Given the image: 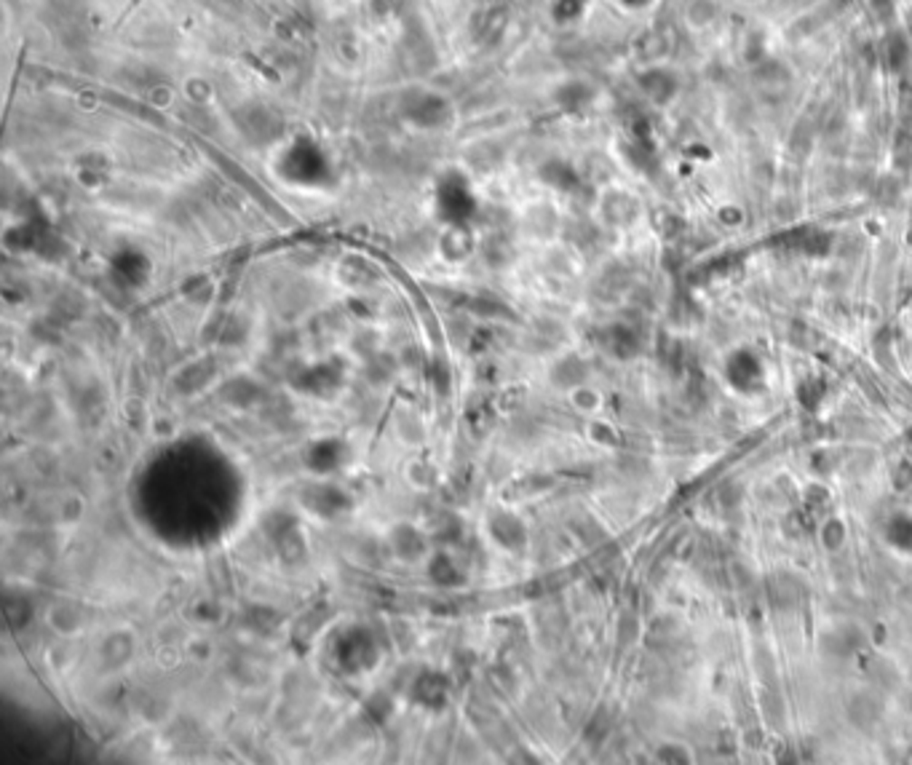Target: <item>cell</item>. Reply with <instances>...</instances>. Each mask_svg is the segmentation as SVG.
<instances>
[{
	"label": "cell",
	"instance_id": "5",
	"mask_svg": "<svg viewBox=\"0 0 912 765\" xmlns=\"http://www.w3.org/2000/svg\"><path fill=\"white\" fill-rule=\"evenodd\" d=\"M656 758L661 763H690L693 760V752L683 747V744H664L656 750Z\"/></svg>",
	"mask_w": 912,
	"mask_h": 765
},
{
	"label": "cell",
	"instance_id": "2",
	"mask_svg": "<svg viewBox=\"0 0 912 765\" xmlns=\"http://www.w3.org/2000/svg\"><path fill=\"white\" fill-rule=\"evenodd\" d=\"M637 86L642 89V94L653 105L664 108V105H669L677 97L680 81H677V75L669 67H648V70H642L637 75Z\"/></svg>",
	"mask_w": 912,
	"mask_h": 765
},
{
	"label": "cell",
	"instance_id": "7",
	"mask_svg": "<svg viewBox=\"0 0 912 765\" xmlns=\"http://www.w3.org/2000/svg\"><path fill=\"white\" fill-rule=\"evenodd\" d=\"M619 5H624L627 11H645V8H650L656 0H616Z\"/></svg>",
	"mask_w": 912,
	"mask_h": 765
},
{
	"label": "cell",
	"instance_id": "3",
	"mask_svg": "<svg viewBox=\"0 0 912 765\" xmlns=\"http://www.w3.org/2000/svg\"><path fill=\"white\" fill-rule=\"evenodd\" d=\"M880 64L888 75H902L912 62V43L905 30H888L878 46Z\"/></svg>",
	"mask_w": 912,
	"mask_h": 765
},
{
	"label": "cell",
	"instance_id": "1",
	"mask_svg": "<svg viewBox=\"0 0 912 765\" xmlns=\"http://www.w3.org/2000/svg\"><path fill=\"white\" fill-rule=\"evenodd\" d=\"M725 380L739 394H757L765 386V369L752 349H736L725 359Z\"/></svg>",
	"mask_w": 912,
	"mask_h": 765
},
{
	"label": "cell",
	"instance_id": "4",
	"mask_svg": "<svg viewBox=\"0 0 912 765\" xmlns=\"http://www.w3.org/2000/svg\"><path fill=\"white\" fill-rule=\"evenodd\" d=\"M883 538L894 551L912 554V514H907V512L891 514L883 525Z\"/></svg>",
	"mask_w": 912,
	"mask_h": 765
},
{
	"label": "cell",
	"instance_id": "6",
	"mask_svg": "<svg viewBox=\"0 0 912 765\" xmlns=\"http://www.w3.org/2000/svg\"><path fill=\"white\" fill-rule=\"evenodd\" d=\"M586 3H589V0H557L554 14H557V19H562V22H575V19H581V14L586 11Z\"/></svg>",
	"mask_w": 912,
	"mask_h": 765
}]
</instances>
